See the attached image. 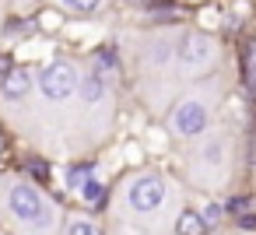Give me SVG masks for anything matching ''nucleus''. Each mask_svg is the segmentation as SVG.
I'll list each match as a JSON object with an SVG mask.
<instances>
[{
  "instance_id": "obj_1",
  "label": "nucleus",
  "mask_w": 256,
  "mask_h": 235,
  "mask_svg": "<svg viewBox=\"0 0 256 235\" xmlns=\"http://www.w3.org/2000/svg\"><path fill=\"white\" fill-rule=\"evenodd\" d=\"M39 88H42L46 98H67L78 88V74H74L70 64H50L39 74Z\"/></svg>"
},
{
  "instance_id": "obj_2",
  "label": "nucleus",
  "mask_w": 256,
  "mask_h": 235,
  "mask_svg": "<svg viewBox=\"0 0 256 235\" xmlns=\"http://www.w3.org/2000/svg\"><path fill=\"white\" fill-rule=\"evenodd\" d=\"M165 200V182L158 176H144L130 186V207L134 210H154Z\"/></svg>"
},
{
  "instance_id": "obj_3",
  "label": "nucleus",
  "mask_w": 256,
  "mask_h": 235,
  "mask_svg": "<svg viewBox=\"0 0 256 235\" xmlns=\"http://www.w3.org/2000/svg\"><path fill=\"white\" fill-rule=\"evenodd\" d=\"M11 210L22 221H42L46 218V204L39 200V193L32 186H14L11 190Z\"/></svg>"
},
{
  "instance_id": "obj_4",
  "label": "nucleus",
  "mask_w": 256,
  "mask_h": 235,
  "mask_svg": "<svg viewBox=\"0 0 256 235\" xmlns=\"http://www.w3.org/2000/svg\"><path fill=\"white\" fill-rule=\"evenodd\" d=\"M172 126L182 134V137H196L204 126H207V109L200 102H182L172 116Z\"/></svg>"
},
{
  "instance_id": "obj_5",
  "label": "nucleus",
  "mask_w": 256,
  "mask_h": 235,
  "mask_svg": "<svg viewBox=\"0 0 256 235\" xmlns=\"http://www.w3.org/2000/svg\"><path fill=\"white\" fill-rule=\"evenodd\" d=\"M210 53H214V42H210L207 36H200V32H190V36L179 42V60H182L186 67H190V64H207Z\"/></svg>"
},
{
  "instance_id": "obj_6",
  "label": "nucleus",
  "mask_w": 256,
  "mask_h": 235,
  "mask_svg": "<svg viewBox=\"0 0 256 235\" xmlns=\"http://www.w3.org/2000/svg\"><path fill=\"white\" fill-rule=\"evenodd\" d=\"M28 84H32L28 74H25V70H14V67L0 78V92H4L8 98H25V95H28Z\"/></svg>"
},
{
  "instance_id": "obj_7",
  "label": "nucleus",
  "mask_w": 256,
  "mask_h": 235,
  "mask_svg": "<svg viewBox=\"0 0 256 235\" xmlns=\"http://www.w3.org/2000/svg\"><path fill=\"white\" fill-rule=\"evenodd\" d=\"M210 224L204 221V214H196V210H182L179 214V221H176V232L179 235H204Z\"/></svg>"
},
{
  "instance_id": "obj_8",
  "label": "nucleus",
  "mask_w": 256,
  "mask_h": 235,
  "mask_svg": "<svg viewBox=\"0 0 256 235\" xmlns=\"http://www.w3.org/2000/svg\"><path fill=\"white\" fill-rule=\"evenodd\" d=\"M92 182V165H78V168H70V176H67V186L70 190H84Z\"/></svg>"
},
{
  "instance_id": "obj_9",
  "label": "nucleus",
  "mask_w": 256,
  "mask_h": 235,
  "mask_svg": "<svg viewBox=\"0 0 256 235\" xmlns=\"http://www.w3.org/2000/svg\"><path fill=\"white\" fill-rule=\"evenodd\" d=\"M81 95H84L88 102H98V98H102V78H98V74L84 78V81H81Z\"/></svg>"
},
{
  "instance_id": "obj_10",
  "label": "nucleus",
  "mask_w": 256,
  "mask_h": 235,
  "mask_svg": "<svg viewBox=\"0 0 256 235\" xmlns=\"http://www.w3.org/2000/svg\"><path fill=\"white\" fill-rule=\"evenodd\" d=\"M81 193H84V200H88L92 207H102V196H106V186H98V182H88V186H84Z\"/></svg>"
},
{
  "instance_id": "obj_11",
  "label": "nucleus",
  "mask_w": 256,
  "mask_h": 235,
  "mask_svg": "<svg viewBox=\"0 0 256 235\" xmlns=\"http://www.w3.org/2000/svg\"><path fill=\"white\" fill-rule=\"evenodd\" d=\"M67 235H102V232H98V224H92V221H70Z\"/></svg>"
},
{
  "instance_id": "obj_12",
  "label": "nucleus",
  "mask_w": 256,
  "mask_h": 235,
  "mask_svg": "<svg viewBox=\"0 0 256 235\" xmlns=\"http://www.w3.org/2000/svg\"><path fill=\"white\" fill-rule=\"evenodd\" d=\"M64 4H67L70 11H78V14H92V11L102 4V0H64Z\"/></svg>"
},
{
  "instance_id": "obj_13",
  "label": "nucleus",
  "mask_w": 256,
  "mask_h": 235,
  "mask_svg": "<svg viewBox=\"0 0 256 235\" xmlns=\"http://www.w3.org/2000/svg\"><path fill=\"white\" fill-rule=\"evenodd\" d=\"M228 210H232L235 218H246V214L252 210V204H249L246 196H238V200H232V204H228Z\"/></svg>"
},
{
  "instance_id": "obj_14",
  "label": "nucleus",
  "mask_w": 256,
  "mask_h": 235,
  "mask_svg": "<svg viewBox=\"0 0 256 235\" xmlns=\"http://www.w3.org/2000/svg\"><path fill=\"white\" fill-rule=\"evenodd\" d=\"M98 67H116V53L112 50H102L98 53Z\"/></svg>"
},
{
  "instance_id": "obj_15",
  "label": "nucleus",
  "mask_w": 256,
  "mask_h": 235,
  "mask_svg": "<svg viewBox=\"0 0 256 235\" xmlns=\"http://www.w3.org/2000/svg\"><path fill=\"white\" fill-rule=\"evenodd\" d=\"M218 218H221V207H218V204H210V207L204 210V221H207V224H214Z\"/></svg>"
},
{
  "instance_id": "obj_16",
  "label": "nucleus",
  "mask_w": 256,
  "mask_h": 235,
  "mask_svg": "<svg viewBox=\"0 0 256 235\" xmlns=\"http://www.w3.org/2000/svg\"><path fill=\"white\" fill-rule=\"evenodd\" d=\"M11 67H8V60H0V74H8Z\"/></svg>"
}]
</instances>
